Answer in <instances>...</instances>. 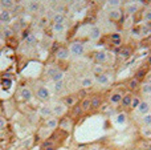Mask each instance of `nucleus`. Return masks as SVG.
Instances as JSON below:
<instances>
[{"mask_svg": "<svg viewBox=\"0 0 151 150\" xmlns=\"http://www.w3.org/2000/svg\"><path fill=\"white\" fill-rule=\"evenodd\" d=\"M69 52L73 56H82L83 52H85V47H83L82 43L74 41V43H72L70 47H69Z\"/></svg>", "mask_w": 151, "mask_h": 150, "instance_id": "obj_1", "label": "nucleus"}, {"mask_svg": "<svg viewBox=\"0 0 151 150\" xmlns=\"http://www.w3.org/2000/svg\"><path fill=\"white\" fill-rule=\"evenodd\" d=\"M50 108H52L53 116L61 117V116H64V114H65L66 108H68V106H66L64 102H56V104H53V106H50Z\"/></svg>", "mask_w": 151, "mask_h": 150, "instance_id": "obj_2", "label": "nucleus"}, {"mask_svg": "<svg viewBox=\"0 0 151 150\" xmlns=\"http://www.w3.org/2000/svg\"><path fill=\"white\" fill-rule=\"evenodd\" d=\"M36 96H37V98L39 100H41V101H48L50 98V92H49V89H48L47 87H39L37 88V90H36Z\"/></svg>", "mask_w": 151, "mask_h": 150, "instance_id": "obj_3", "label": "nucleus"}, {"mask_svg": "<svg viewBox=\"0 0 151 150\" xmlns=\"http://www.w3.org/2000/svg\"><path fill=\"white\" fill-rule=\"evenodd\" d=\"M48 74L50 76V79H52L53 82H56V81H63V80H64V72L60 71V69H57V68L50 69V71L48 72Z\"/></svg>", "mask_w": 151, "mask_h": 150, "instance_id": "obj_4", "label": "nucleus"}, {"mask_svg": "<svg viewBox=\"0 0 151 150\" xmlns=\"http://www.w3.org/2000/svg\"><path fill=\"white\" fill-rule=\"evenodd\" d=\"M58 124H60V121H58V118L56 116H50V117H48L47 120H45V128L47 129H49V130H55V129H57V126H58Z\"/></svg>", "mask_w": 151, "mask_h": 150, "instance_id": "obj_5", "label": "nucleus"}, {"mask_svg": "<svg viewBox=\"0 0 151 150\" xmlns=\"http://www.w3.org/2000/svg\"><path fill=\"white\" fill-rule=\"evenodd\" d=\"M19 94H20L21 100L23 101H31L32 97H33V93H32V89L29 87H23L20 89V92H19Z\"/></svg>", "mask_w": 151, "mask_h": 150, "instance_id": "obj_6", "label": "nucleus"}, {"mask_svg": "<svg viewBox=\"0 0 151 150\" xmlns=\"http://www.w3.org/2000/svg\"><path fill=\"white\" fill-rule=\"evenodd\" d=\"M107 15H109V19L111 21H118L122 17V12H121L119 8H111V9L107 12Z\"/></svg>", "mask_w": 151, "mask_h": 150, "instance_id": "obj_7", "label": "nucleus"}, {"mask_svg": "<svg viewBox=\"0 0 151 150\" xmlns=\"http://www.w3.org/2000/svg\"><path fill=\"white\" fill-rule=\"evenodd\" d=\"M69 56H70V52H69L68 48H58L57 50H56V57L58 58V60H68Z\"/></svg>", "mask_w": 151, "mask_h": 150, "instance_id": "obj_8", "label": "nucleus"}, {"mask_svg": "<svg viewBox=\"0 0 151 150\" xmlns=\"http://www.w3.org/2000/svg\"><path fill=\"white\" fill-rule=\"evenodd\" d=\"M96 81L101 85H107V84H110V76L104 72V73H101V74H97Z\"/></svg>", "mask_w": 151, "mask_h": 150, "instance_id": "obj_9", "label": "nucleus"}, {"mask_svg": "<svg viewBox=\"0 0 151 150\" xmlns=\"http://www.w3.org/2000/svg\"><path fill=\"white\" fill-rule=\"evenodd\" d=\"M122 97H123V94L121 92H114L110 94L109 101L113 104V105H117V104H119L121 101H122Z\"/></svg>", "mask_w": 151, "mask_h": 150, "instance_id": "obj_10", "label": "nucleus"}, {"mask_svg": "<svg viewBox=\"0 0 151 150\" xmlns=\"http://www.w3.org/2000/svg\"><path fill=\"white\" fill-rule=\"evenodd\" d=\"M137 112L141 114L150 113V104L147 102V101H141V104H139L138 108H137Z\"/></svg>", "mask_w": 151, "mask_h": 150, "instance_id": "obj_11", "label": "nucleus"}, {"mask_svg": "<svg viewBox=\"0 0 151 150\" xmlns=\"http://www.w3.org/2000/svg\"><path fill=\"white\" fill-rule=\"evenodd\" d=\"M12 20V15L8 9H1L0 11V23H9Z\"/></svg>", "mask_w": 151, "mask_h": 150, "instance_id": "obj_12", "label": "nucleus"}, {"mask_svg": "<svg viewBox=\"0 0 151 150\" xmlns=\"http://www.w3.org/2000/svg\"><path fill=\"white\" fill-rule=\"evenodd\" d=\"M94 60H96L98 64L106 63V61H107L106 52H104V50H101V52H96V53H94Z\"/></svg>", "mask_w": 151, "mask_h": 150, "instance_id": "obj_13", "label": "nucleus"}, {"mask_svg": "<svg viewBox=\"0 0 151 150\" xmlns=\"http://www.w3.org/2000/svg\"><path fill=\"white\" fill-rule=\"evenodd\" d=\"M39 114H40L41 117H44V118H48V117L53 116V113H52V108H50V106H47V105L41 106V108L39 109Z\"/></svg>", "mask_w": 151, "mask_h": 150, "instance_id": "obj_14", "label": "nucleus"}, {"mask_svg": "<svg viewBox=\"0 0 151 150\" xmlns=\"http://www.w3.org/2000/svg\"><path fill=\"white\" fill-rule=\"evenodd\" d=\"M89 36H90L91 40H98V39H101V36H102L101 28H99V27H93V28L90 29V33H89Z\"/></svg>", "mask_w": 151, "mask_h": 150, "instance_id": "obj_15", "label": "nucleus"}, {"mask_svg": "<svg viewBox=\"0 0 151 150\" xmlns=\"http://www.w3.org/2000/svg\"><path fill=\"white\" fill-rule=\"evenodd\" d=\"M80 106H81V109H82V112H88L89 109H91V100L90 98H83V100L81 101Z\"/></svg>", "mask_w": 151, "mask_h": 150, "instance_id": "obj_16", "label": "nucleus"}, {"mask_svg": "<svg viewBox=\"0 0 151 150\" xmlns=\"http://www.w3.org/2000/svg\"><path fill=\"white\" fill-rule=\"evenodd\" d=\"M12 85H13L12 79H9V77H3V80H1V88L3 89L8 90V89H11Z\"/></svg>", "mask_w": 151, "mask_h": 150, "instance_id": "obj_17", "label": "nucleus"}, {"mask_svg": "<svg viewBox=\"0 0 151 150\" xmlns=\"http://www.w3.org/2000/svg\"><path fill=\"white\" fill-rule=\"evenodd\" d=\"M91 85H93V79L91 77H83L81 80V88H83V89H88Z\"/></svg>", "mask_w": 151, "mask_h": 150, "instance_id": "obj_18", "label": "nucleus"}, {"mask_svg": "<svg viewBox=\"0 0 151 150\" xmlns=\"http://www.w3.org/2000/svg\"><path fill=\"white\" fill-rule=\"evenodd\" d=\"M52 29L55 33H63L65 31V25H64V23H53Z\"/></svg>", "mask_w": 151, "mask_h": 150, "instance_id": "obj_19", "label": "nucleus"}, {"mask_svg": "<svg viewBox=\"0 0 151 150\" xmlns=\"http://www.w3.org/2000/svg\"><path fill=\"white\" fill-rule=\"evenodd\" d=\"M126 12L129 13V15H133V13H135L137 11H138V4H135V3H130V4L126 5Z\"/></svg>", "mask_w": 151, "mask_h": 150, "instance_id": "obj_20", "label": "nucleus"}, {"mask_svg": "<svg viewBox=\"0 0 151 150\" xmlns=\"http://www.w3.org/2000/svg\"><path fill=\"white\" fill-rule=\"evenodd\" d=\"M15 0H0V4H1V7L4 8V9H9V8H12L13 5H15Z\"/></svg>", "mask_w": 151, "mask_h": 150, "instance_id": "obj_21", "label": "nucleus"}, {"mask_svg": "<svg viewBox=\"0 0 151 150\" xmlns=\"http://www.w3.org/2000/svg\"><path fill=\"white\" fill-rule=\"evenodd\" d=\"M131 101H133V96L131 94H125L122 97V105L123 106H131Z\"/></svg>", "mask_w": 151, "mask_h": 150, "instance_id": "obj_22", "label": "nucleus"}, {"mask_svg": "<svg viewBox=\"0 0 151 150\" xmlns=\"http://www.w3.org/2000/svg\"><path fill=\"white\" fill-rule=\"evenodd\" d=\"M39 8H40V3L37 1V0L31 1V3H29V5H28L29 12H37V11H39Z\"/></svg>", "mask_w": 151, "mask_h": 150, "instance_id": "obj_23", "label": "nucleus"}, {"mask_svg": "<svg viewBox=\"0 0 151 150\" xmlns=\"http://www.w3.org/2000/svg\"><path fill=\"white\" fill-rule=\"evenodd\" d=\"M61 126V129H65V130H69L70 129V126H72V121L69 118H64L63 121L58 124Z\"/></svg>", "mask_w": 151, "mask_h": 150, "instance_id": "obj_24", "label": "nucleus"}, {"mask_svg": "<svg viewBox=\"0 0 151 150\" xmlns=\"http://www.w3.org/2000/svg\"><path fill=\"white\" fill-rule=\"evenodd\" d=\"M141 89H142V93H143V94L151 96V84H150V82H146V84H143Z\"/></svg>", "mask_w": 151, "mask_h": 150, "instance_id": "obj_25", "label": "nucleus"}, {"mask_svg": "<svg viewBox=\"0 0 151 150\" xmlns=\"http://www.w3.org/2000/svg\"><path fill=\"white\" fill-rule=\"evenodd\" d=\"M115 122L118 125H123L126 122V114L125 113H119L117 117H115Z\"/></svg>", "mask_w": 151, "mask_h": 150, "instance_id": "obj_26", "label": "nucleus"}, {"mask_svg": "<svg viewBox=\"0 0 151 150\" xmlns=\"http://www.w3.org/2000/svg\"><path fill=\"white\" fill-rule=\"evenodd\" d=\"M65 21V16L63 15V13H56L55 16H53V23H64Z\"/></svg>", "mask_w": 151, "mask_h": 150, "instance_id": "obj_27", "label": "nucleus"}, {"mask_svg": "<svg viewBox=\"0 0 151 150\" xmlns=\"http://www.w3.org/2000/svg\"><path fill=\"white\" fill-rule=\"evenodd\" d=\"M63 89H64V80H63V81H56L55 82V92L56 93H60Z\"/></svg>", "mask_w": 151, "mask_h": 150, "instance_id": "obj_28", "label": "nucleus"}, {"mask_svg": "<svg viewBox=\"0 0 151 150\" xmlns=\"http://www.w3.org/2000/svg\"><path fill=\"white\" fill-rule=\"evenodd\" d=\"M64 104H65L66 106L74 105V97H73V96H66V97L64 98Z\"/></svg>", "mask_w": 151, "mask_h": 150, "instance_id": "obj_29", "label": "nucleus"}, {"mask_svg": "<svg viewBox=\"0 0 151 150\" xmlns=\"http://www.w3.org/2000/svg\"><path fill=\"white\" fill-rule=\"evenodd\" d=\"M142 121H143V124L146 125V126H150V125H151V113L143 114V118H142Z\"/></svg>", "mask_w": 151, "mask_h": 150, "instance_id": "obj_30", "label": "nucleus"}, {"mask_svg": "<svg viewBox=\"0 0 151 150\" xmlns=\"http://www.w3.org/2000/svg\"><path fill=\"white\" fill-rule=\"evenodd\" d=\"M106 1L111 8H118L121 5V1H122V0H106Z\"/></svg>", "mask_w": 151, "mask_h": 150, "instance_id": "obj_31", "label": "nucleus"}, {"mask_svg": "<svg viewBox=\"0 0 151 150\" xmlns=\"http://www.w3.org/2000/svg\"><path fill=\"white\" fill-rule=\"evenodd\" d=\"M93 73L96 74V76H97V74H101V73H104V66H102L101 64H97V65L93 68Z\"/></svg>", "mask_w": 151, "mask_h": 150, "instance_id": "obj_32", "label": "nucleus"}, {"mask_svg": "<svg viewBox=\"0 0 151 150\" xmlns=\"http://www.w3.org/2000/svg\"><path fill=\"white\" fill-rule=\"evenodd\" d=\"M90 100H91V108L93 109L98 108L99 104H101V98L99 97H93V98H90Z\"/></svg>", "mask_w": 151, "mask_h": 150, "instance_id": "obj_33", "label": "nucleus"}, {"mask_svg": "<svg viewBox=\"0 0 151 150\" xmlns=\"http://www.w3.org/2000/svg\"><path fill=\"white\" fill-rule=\"evenodd\" d=\"M138 85H139V80L138 79H133L130 82H129V88H130V89H137Z\"/></svg>", "mask_w": 151, "mask_h": 150, "instance_id": "obj_34", "label": "nucleus"}, {"mask_svg": "<svg viewBox=\"0 0 151 150\" xmlns=\"http://www.w3.org/2000/svg\"><path fill=\"white\" fill-rule=\"evenodd\" d=\"M121 55H122V57H125V58L129 57V56L131 55V49L129 47H125L122 50H121Z\"/></svg>", "mask_w": 151, "mask_h": 150, "instance_id": "obj_35", "label": "nucleus"}, {"mask_svg": "<svg viewBox=\"0 0 151 150\" xmlns=\"http://www.w3.org/2000/svg\"><path fill=\"white\" fill-rule=\"evenodd\" d=\"M35 41H36V37H35L33 33H31V35H29V36L25 39V43H27V44H31V45H32Z\"/></svg>", "mask_w": 151, "mask_h": 150, "instance_id": "obj_36", "label": "nucleus"}, {"mask_svg": "<svg viewBox=\"0 0 151 150\" xmlns=\"http://www.w3.org/2000/svg\"><path fill=\"white\" fill-rule=\"evenodd\" d=\"M141 104V100L138 97H133V101H131V108H138V105Z\"/></svg>", "mask_w": 151, "mask_h": 150, "instance_id": "obj_37", "label": "nucleus"}, {"mask_svg": "<svg viewBox=\"0 0 151 150\" xmlns=\"http://www.w3.org/2000/svg\"><path fill=\"white\" fill-rule=\"evenodd\" d=\"M7 126V118H4L3 116H0V130H3Z\"/></svg>", "mask_w": 151, "mask_h": 150, "instance_id": "obj_38", "label": "nucleus"}, {"mask_svg": "<svg viewBox=\"0 0 151 150\" xmlns=\"http://www.w3.org/2000/svg\"><path fill=\"white\" fill-rule=\"evenodd\" d=\"M142 133H143L145 137H151V128H145Z\"/></svg>", "mask_w": 151, "mask_h": 150, "instance_id": "obj_39", "label": "nucleus"}, {"mask_svg": "<svg viewBox=\"0 0 151 150\" xmlns=\"http://www.w3.org/2000/svg\"><path fill=\"white\" fill-rule=\"evenodd\" d=\"M143 17H145V20H147L149 23H151V11H146L145 15H143Z\"/></svg>", "mask_w": 151, "mask_h": 150, "instance_id": "obj_40", "label": "nucleus"}, {"mask_svg": "<svg viewBox=\"0 0 151 150\" xmlns=\"http://www.w3.org/2000/svg\"><path fill=\"white\" fill-rule=\"evenodd\" d=\"M88 150H98V148H96V146H91V148H89Z\"/></svg>", "mask_w": 151, "mask_h": 150, "instance_id": "obj_41", "label": "nucleus"}, {"mask_svg": "<svg viewBox=\"0 0 151 150\" xmlns=\"http://www.w3.org/2000/svg\"><path fill=\"white\" fill-rule=\"evenodd\" d=\"M147 82H150L151 84V74H149V77H147Z\"/></svg>", "mask_w": 151, "mask_h": 150, "instance_id": "obj_42", "label": "nucleus"}, {"mask_svg": "<svg viewBox=\"0 0 151 150\" xmlns=\"http://www.w3.org/2000/svg\"><path fill=\"white\" fill-rule=\"evenodd\" d=\"M48 1H49V3H56L57 0H48Z\"/></svg>", "mask_w": 151, "mask_h": 150, "instance_id": "obj_43", "label": "nucleus"}, {"mask_svg": "<svg viewBox=\"0 0 151 150\" xmlns=\"http://www.w3.org/2000/svg\"><path fill=\"white\" fill-rule=\"evenodd\" d=\"M69 1H72V3H74V1H77V0H69Z\"/></svg>", "mask_w": 151, "mask_h": 150, "instance_id": "obj_44", "label": "nucleus"}, {"mask_svg": "<svg viewBox=\"0 0 151 150\" xmlns=\"http://www.w3.org/2000/svg\"><path fill=\"white\" fill-rule=\"evenodd\" d=\"M0 133H1V130H0Z\"/></svg>", "mask_w": 151, "mask_h": 150, "instance_id": "obj_45", "label": "nucleus"}]
</instances>
